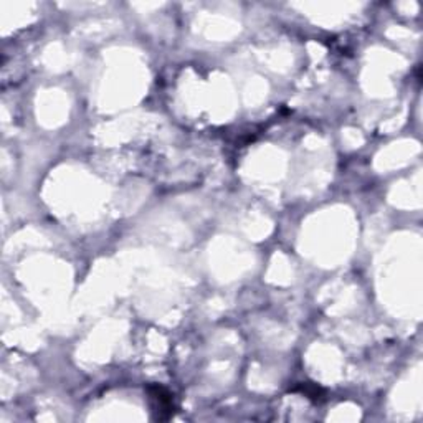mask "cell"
Wrapping results in <instances>:
<instances>
[{
	"mask_svg": "<svg viewBox=\"0 0 423 423\" xmlns=\"http://www.w3.org/2000/svg\"><path fill=\"white\" fill-rule=\"evenodd\" d=\"M149 397L152 399V412L156 414L157 420H167L174 414V402H172V395L162 387L152 385L147 389Z\"/></svg>",
	"mask_w": 423,
	"mask_h": 423,
	"instance_id": "cell-1",
	"label": "cell"
}]
</instances>
